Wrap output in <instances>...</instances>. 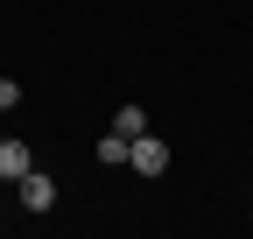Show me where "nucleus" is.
Listing matches in <instances>:
<instances>
[{
	"mask_svg": "<svg viewBox=\"0 0 253 239\" xmlns=\"http://www.w3.org/2000/svg\"><path fill=\"white\" fill-rule=\"evenodd\" d=\"M7 106H21V84H14V78H0V113H7Z\"/></svg>",
	"mask_w": 253,
	"mask_h": 239,
	"instance_id": "6",
	"label": "nucleus"
},
{
	"mask_svg": "<svg viewBox=\"0 0 253 239\" xmlns=\"http://www.w3.org/2000/svg\"><path fill=\"white\" fill-rule=\"evenodd\" d=\"M113 134H126V141L148 134V113H141V106H120V113H113Z\"/></svg>",
	"mask_w": 253,
	"mask_h": 239,
	"instance_id": "4",
	"label": "nucleus"
},
{
	"mask_svg": "<svg viewBox=\"0 0 253 239\" xmlns=\"http://www.w3.org/2000/svg\"><path fill=\"white\" fill-rule=\"evenodd\" d=\"M126 169H134V176H162V169H169V141L134 134V141H126Z\"/></svg>",
	"mask_w": 253,
	"mask_h": 239,
	"instance_id": "1",
	"label": "nucleus"
},
{
	"mask_svg": "<svg viewBox=\"0 0 253 239\" xmlns=\"http://www.w3.org/2000/svg\"><path fill=\"white\" fill-rule=\"evenodd\" d=\"M28 169H36V155H28V141H0V183H21Z\"/></svg>",
	"mask_w": 253,
	"mask_h": 239,
	"instance_id": "3",
	"label": "nucleus"
},
{
	"mask_svg": "<svg viewBox=\"0 0 253 239\" xmlns=\"http://www.w3.org/2000/svg\"><path fill=\"white\" fill-rule=\"evenodd\" d=\"M99 162H106V169H126V134H106V141H99Z\"/></svg>",
	"mask_w": 253,
	"mask_h": 239,
	"instance_id": "5",
	"label": "nucleus"
},
{
	"mask_svg": "<svg viewBox=\"0 0 253 239\" xmlns=\"http://www.w3.org/2000/svg\"><path fill=\"white\" fill-rule=\"evenodd\" d=\"M14 190H21V211H49V204H56V176H42V169H28V176H21Z\"/></svg>",
	"mask_w": 253,
	"mask_h": 239,
	"instance_id": "2",
	"label": "nucleus"
}]
</instances>
